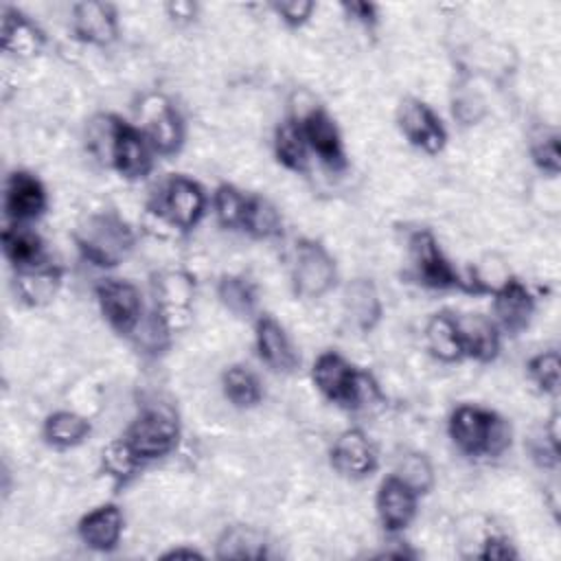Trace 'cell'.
Returning a JSON list of instances; mask_svg holds the SVG:
<instances>
[{"label": "cell", "mask_w": 561, "mask_h": 561, "mask_svg": "<svg viewBox=\"0 0 561 561\" xmlns=\"http://www.w3.org/2000/svg\"><path fill=\"white\" fill-rule=\"evenodd\" d=\"M48 206L44 184L28 171H13L4 182V215L11 224L37 219Z\"/></svg>", "instance_id": "8fae6325"}, {"label": "cell", "mask_w": 561, "mask_h": 561, "mask_svg": "<svg viewBox=\"0 0 561 561\" xmlns=\"http://www.w3.org/2000/svg\"><path fill=\"white\" fill-rule=\"evenodd\" d=\"M419 493L397 473L388 476L377 491V515L386 530H403L416 515Z\"/></svg>", "instance_id": "5bb4252c"}, {"label": "cell", "mask_w": 561, "mask_h": 561, "mask_svg": "<svg viewBox=\"0 0 561 561\" xmlns=\"http://www.w3.org/2000/svg\"><path fill=\"white\" fill-rule=\"evenodd\" d=\"M528 375L543 392L557 394L559 390V355L557 351L539 353L528 362Z\"/></svg>", "instance_id": "d6a6232c"}, {"label": "cell", "mask_w": 561, "mask_h": 561, "mask_svg": "<svg viewBox=\"0 0 561 561\" xmlns=\"http://www.w3.org/2000/svg\"><path fill=\"white\" fill-rule=\"evenodd\" d=\"M0 37L4 53H11L15 57H33L42 53L46 44V37L37 28V24H33L22 11L13 7H2Z\"/></svg>", "instance_id": "44dd1931"}, {"label": "cell", "mask_w": 561, "mask_h": 561, "mask_svg": "<svg viewBox=\"0 0 561 561\" xmlns=\"http://www.w3.org/2000/svg\"><path fill=\"white\" fill-rule=\"evenodd\" d=\"M456 329L465 357H473L478 362L495 359L500 351V333L497 324L480 313H462L454 316Z\"/></svg>", "instance_id": "ac0fdd59"}, {"label": "cell", "mask_w": 561, "mask_h": 561, "mask_svg": "<svg viewBox=\"0 0 561 561\" xmlns=\"http://www.w3.org/2000/svg\"><path fill=\"white\" fill-rule=\"evenodd\" d=\"M270 7L276 13V18H280V22H285L291 28L302 26L316 9V4L309 0H285V2H272Z\"/></svg>", "instance_id": "d590c367"}, {"label": "cell", "mask_w": 561, "mask_h": 561, "mask_svg": "<svg viewBox=\"0 0 561 561\" xmlns=\"http://www.w3.org/2000/svg\"><path fill=\"white\" fill-rule=\"evenodd\" d=\"M217 296L234 316H250L256 307V287L245 276H224L217 285Z\"/></svg>", "instance_id": "f546056e"}, {"label": "cell", "mask_w": 561, "mask_h": 561, "mask_svg": "<svg viewBox=\"0 0 561 561\" xmlns=\"http://www.w3.org/2000/svg\"><path fill=\"white\" fill-rule=\"evenodd\" d=\"M311 379L322 397L342 408L362 405L368 394V386H373L364 373L335 351H327L313 362Z\"/></svg>", "instance_id": "3957f363"}, {"label": "cell", "mask_w": 561, "mask_h": 561, "mask_svg": "<svg viewBox=\"0 0 561 561\" xmlns=\"http://www.w3.org/2000/svg\"><path fill=\"white\" fill-rule=\"evenodd\" d=\"M107 125V160L127 180L147 178L153 167V147L140 127L118 118L105 116Z\"/></svg>", "instance_id": "277c9868"}, {"label": "cell", "mask_w": 561, "mask_h": 561, "mask_svg": "<svg viewBox=\"0 0 561 561\" xmlns=\"http://www.w3.org/2000/svg\"><path fill=\"white\" fill-rule=\"evenodd\" d=\"M480 557L482 559H513V557H517V552L504 537H491V539H486Z\"/></svg>", "instance_id": "f35d334b"}, {"label": "cell", "mask_w": 561, "mask_h": 561, "mask_svg": "<svg viewBox=\"0 0 561 561\" xmlns=\"http://www.w3.org/2000/svg\"><path fill=\"white\" fill-rule=\"evenodd\" d=\"M241 230L256 239H270L283 232V219L280 213L276 210L274 204L259 195H248V206H245V217L241 224Z\"/></svg>", "instance_id": "f1b7e54d"}, {"label": "cell", "mask_w": 561, "mask_h": 561, "mask_svg": "<svg viewBox=\"0 0 561 561\" xmlns=\"http://www.w3.org/2000/svg\"><path fill=\"white\" fill-rule=\"evenodd\" d=\"M217 554L221 559H226V557H230V559H259V557H265V546H263V539L254 530H250L245 526H234V528H228L219 537Z\"/></svg>", "instance_id": "4dcf8cb0"}, {"label": "cell", "mask_w": 561, "mask_h": 561, "mask_svg": "<svg viewBox=\"0 0 561 561\" xmlns=\"http://www.w3.org/2000/svg\"><path fill=\"white\" fill-rule=\"evenodd\" d=\"M342 9L351 20L359 22L366 28H373L377 24V7L370 2H342Z\"/></svg>", "instance_id": "74e56055"}, {"label": "cell", "mask_w": 561, "mask_h": 561, "mask_svg": "<svg viewBox=\"0 0 561 561\" xmlns=\"http://www.w3.org/2000/svg\"><path fill=\"white\" fill-rule=\"evenodd\" d=\"M533 311H535V300L517 278H511L495 289L493 313L497 318V324L504 331L519 333L522 329H526Z\"/></svg>", "instance_id": "d6986e66"}, {"label": "cell", "mask_w": 561, "mask_h": 561, "mask_svg": "<svg viewBox=\"0 0 561 561\" xmlns=\"http://www.w3.org/2000/svg\"><path fill=\"white\" fill-rule=\"evenodd\" d=\"M449 436L467 456H497L511 445L508 423L478 405H458L451 412Z\"/></svg>", "instance_id": "6da1fadb"}, {"label": "cell", "mask_w": 561, "mask_h": 561, "mask_svg": "<svg viewBox=\"0 0 561 561\" xmlns=\"http://www.w3.org/2000/svg\"><path fill=\"white\" fill-rule=\"evenodd\" d=\"M77 245L90 263L99 267L118 265L134 248L131 228L114 213H99L77 230Z\"/></svg>", "instance_id": "7a4b0ae2"}, {"label": "cell", "mask_w": 561, "mask_h": 561, "mask_svg": "<svg viewBox=\"0 0 561 561\" xmlns=\"http://www.w3.org/2000/svg\"><path fill=\"white\" fill-rule=\"evenodd\" d=\"M213 206L217 221L224 228H241L248 206V195L234 188L232 184H219L213 195Z\"/></svg>", "instance_id": "1f68e13d"}, {"label": "cell", "mask_w": 561, "mask_h": 561, "mask_svg": "<svg viewBox=\"0 0 561 561\" xmlns=\"http://www.w3.org/2000/svg\"><path fill=\"white\" fill-rule=\"evenodd\" d=\"M410 256L416 272V278L434 289L465 287V280L456 267L443 254L436 237L430 230H419L410 239Z\"/></svg>", "instance_id": "9c48e42d"}, {"label": "cell", "mask_w": 561, "mask_h": 561, "mask_svg": "<svg viewBox=\"0 0 561 561\" xmlns=\"http://www.w3.org/2000/svg\"><path fill=\"white\" fill-rule=\"evenodd\" d=\"M399 127L403 136L427 153H438L447 145V131L434 110L419 101L405 99L399 107Z\"/></svg>", "instance_id": "30bf717a"}, {"label": "cell", "mask_w": 561, "mask_h": 561, "mask_svg": "<svg viewBox=\"0 0 561 561\" xmlns=\"http://www.w3.org/2000/svg\"><path fill=\"white\" fill-rule=\"evenodd\" d=\"M397 476L403 478L416 493H425L430 489V484H432V467L419 454L408 456L401 462V469L397 471Z\"/></svg>", "instance_id": "e575fe53"}, {"label": "cell", "mask_w": 561, "mask_h": 561, "mask_svg": "<svg viewBox=\"0 0 561 561\" xmlns=\"http://www.w3.org/2000/svg\"><path fill=\"white\" fill-rule=\"evenodd\" d=\"M167 11L173 20H191L195 15V7L191 2H171L167 4Z\"/></svg>", "instance_id": "ab89813d"}, {"label": "cell", "mask_w": 561, "mask_h": 561, "mask_svg": "<svg viewBox=\"0 0 561 561\" xmlns=\"http://www.w3.org/2000/svg\"><path fill=\"white\" fill-rule=\"evenodd\" d=\"M61 283V270L55 265H37L28 270L15 272V289L28 305H44L48 302Z\"/></svg>", "instance_id": "cb8c5ba5"}, {"label": "cell", "mask_w": 561, "mask_h": 561, "mask_svg": "<svg viewBox=\"0 0 561 561\" xmlns=\"http://www.w3.org/2000/svg\"><path fill=\"white\" fill-rule=\"evenodd\" d=\"M344 313L359 329L370 331L381 320V298L368 278H355L344 289Z\"/></svg>", "instance_id": "603a6c76"}, {"label": "cell", "mask_w": 561, "mask_h": 561, "mask_svg": "<svg viewBox=\"0 0 561 561\" xmlns=\"http://www.w3.org/2000/svg\"><path fill=\"white\" fill-rule=\"evenodd\" d=\"M77 533L92 550H114L123 535V513L116 504H103L81 517Z\"/></svg>", "instance_id": "ffe728a7"}, {"label": "cell", "mask_w": 561, "mask_h": 561, "mask_svg": "<svg viewBox=\"0 0 561 561\" xmlns=\"http://www.w3.org/2000/svg\"><path fill=\"white\" fill-rule=\"evenodd\" d=\"M337 270L333 256L316 239H298L294 248L291 285L300 298H320L335 285Z\"/></svg>", "instance_id": "5b68a950"}, {"label": "cell", "mask_w": 561, "mask_h": 561, "mask_svg": "<svg viewBox=\"0 0 561 561\" xmlns=\"http://www.w3.org/2000/svg\"><path fill=\"white\" fill-rule=\"evenodd\" d=\"M226 399L237 408H254L263 399L259 377L245 366H230L221 377Z\"/></svg>", "instance_id": "83f0119b"}, {"label": "cell", "mask_w": 561, "mask_h": 561, "mask_svg": "<svg viewBox=\"0 0 561 561\" xmlns=\"http://www.w3.org/2000/svg\"><path fill=\"white\" fill-rule=\"evenodd\" d=\"M206 210V193L197 182L184 175H171L158 197V213L171 226L191 230L199 224Z\"/></svg>", "instance_id": "52a82bcc"}, {"label": "cell", "mask_w": 561, "mask_h": 561, "mask_svg": "<svg viewBox=\"0 0 561 561\" xmlns=\"http://www.w3.org/2000/svg\"><path fill=\"white\" fill-rule=\"evenodd\" d=\"M331 462L342 476L359 480L377 469V451L362 430H346L331 447Z\"/></svg>", "instance_id": "2e32d148"}, {"label": "cell", "mask_w": 561, "mask_h": 561, "mask_svg": "<svg viewBox=\"0 0 561 561\" xmlns=\"http://www.w3.org/2000/svg\"><path fill=\"white\" fill-rule=\"evenodd\" d=\"M96 300L103 318L118 333H134L142 318V296L138 287L123 278H105L96 285Z\"/></svg>", "instance_id": "ba28073f"}, {"label": "cell", "mask_w": 561, "mask_h": 561, "mask_svg": "<svg viewBox=\"0 0 561 561\" xmlns=\"http://www.w3.org/2000/svg\"><path fill=\"white\" fill-rule=\"evenodd\" d=\"M164 557H202L197 550H186V548H175V550H171V552H167Z\"/></svg>", "instance_id": "60d3db41"}, {"label": "cell", "mask_w": 561, "mask_h": 561, "mask_svg": "<svg viewBox=\"0 0 561 561\" xmlns=\"http://www.w3.org/2000/svg\"><path fill=\"white\" fill-rule=\"evenodd\" d=\"M307 147L318 153V158L331 167V169H342L346 164V153L342 145L340 129L335 121L322 110L316 107L311 110L302 121H300Z\"/></svg>", "instance_id": "e0dca14e"}, {"label": "cell", "mask_w": 561, "mask_h": 561, "mask_svg": "<svg viewBox=\"0 0 561 561\" xmlns=\"http://www.w3.org/2000/svg\"><path fill=\"white\" fill-rule=\"evenodd\" d=\"M138 462L156 460L171 454L180 440V427L173 414L162 410L142 412L123 436Z\"/></svg>", "instance_id": "8992f818"}, {"label": "cell", "mask_w": 561, "mask_h": 561, "mask_svg": "<svg viewBox=\"0 0 561 561\" xmlns=\"http://www.w3.org/2000/svg\"><path fill=\"white\" fill-rule=\"evenodd\" d=\"M2 250L15 272L46 263L44 241L26 224H11L2 230Z\"/></svg>", "instance_id": "7402d4cb"}, {"label": "cell", "mask_w": 561, "mask_h": 561, "mask_svg": "<svg viewBox=\"0 0 561 561\" xmlns=\"http://www.w3.org/2000/svg\"><path fill=\"white\" fill-rule=\"evenodd\" d=\"M72 31L85 44H112L118 35L116 7L110 2H77L72 7Z\"/></svg>", "instance_id": "9a60e30c"}, {"label": "cell", "mask_w": 561, "mask_h": 561, "mask_svg": "<svg viewBox=\"0 0 561 561\" xmlns=\"http://www.w3.org/2000/svg\"><path fill=\"white\" fill-rule=\"evenodd\" d=\"M533 162L548 175H557L559 173V138L550 136V138H541L539 142L533 145Z\"/></svg>", "instance_id": "8d00e7d4"}, {"label": "cell", "mask_w": 561, "mask_h": 561, "mask_svg": "<svg viewBox=\"0 0 561 561\" xmlns=\"http://www.w3.org/2000/svg\"><path fill=\"white\" fill-rule=\"evenodd\" d=\"M425 342L434 357L440 362H458L462 359V346L456 329V318L447 311L434 313L425 327Z\"/></svg>", "instance_id": "484cf974"}, {"label": "cell", "mask_w": 561, "mask_h": 561, "mask_svg": "<svg viewBox=\"0 0 561 561\" xmlns=\"http://www.w3.org/2000/svg\"><path fill=\"white\" fill-rule=\"evenodd\" d=\"M307 149L309 147H307L300 121H296V118L283 121L274 136L276 160L291 171H305L307 169Z\"/></svg>", "instance_id": "4316f807"}, {"label": "cell", "mask_w": 561, "mask_h": 561, "mask_svg": "<svg viewBox=\"0 0 561 561\" xmlns=\"http://www.w3.org/2000/svg\"><path fill=\"white\" fill-rule=\"evenodd\" d=\"M254 342H256V353L263 364H267L276 373H294L300 364L298 351L291 344L287 331L283 324L265 313L256 320L254 324Z\"/></svg>", "instance_id": "7c38bea8"}, {"label": "cell", "mask_w": 561, "mask_h": 561, "mask_svg": "<svg viewBox=\"0 0 561 561\" xmlns=\"http://www.w3.org/2000/svg\"><path fill=\"white\" fill-rule=\"evenodd\" d=\"M103 465H105V469H107L114 478L125 480V478H129V476L136 471V467H138L140 462H138V458L129 451V447L125 445V440L118 438V440H112V443L103 449Z\"/></svg>", "instance_id": "836d02e7"}, {"label": "cell", "mask_w": 561, "mask_h": 561, "mask_svg": "<svg viewBox=\"0 0 561 561\" xmlns=\"http://www.w3.org/2000/svg\"><path fill=\"white\" fill-rule=\"evenodd\" d=\"M140 129L153 151L160 156L175 153L184 142V125L180 114L160 96H153L145 105V125Z\"/></svg>", "instance_id": "4fadbf2b"}, {"label": "cell", "mask_w": 561, "mask_h": 561, "mask_svg": "<svg viewBox=\"0 0 561 561\" xmlns=\"http://www.w3.org/2000/svg\"><path fill=\"white\" fill-rule=\"evenodd\" d=\"M42 434H44L46 443L53 447H59V449L77 447L88 438L90 421L77 412L59 410V412H53L46 416Z\"/></svg>", "instance_id": "d4e9b609"}]
</instances>
